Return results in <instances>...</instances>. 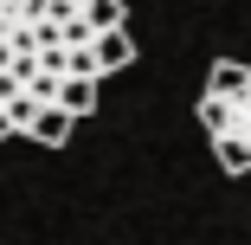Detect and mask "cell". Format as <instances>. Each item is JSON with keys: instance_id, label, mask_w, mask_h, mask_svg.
<instances>
[{"instance_id": "3957f363", "label": "cell", "mask_w": 251, "mask_h": 245, "mask_svg": "<svg viewBox=\"0 0 251 245\" xmlns=\"http://www.w3.org/2000/svg\"><path fill=\"white\" fill-rule=\"evenodd\" d=\"M71 123H77V116H71L65 104H45V110L32 116V129H26V136H32V142H45V149H58V142L71 136Z\"/></svg>"}, {"instance_id": "7a4b0ae2", "label": "cell", "mask_w": 251, "mask_h": 245, "mask_svg": "<svg viewBox=\"0 0 251 245\" xmlns=\"http://www.w3.org/2000/svg\"><path fill=\"white\" fill-rule=\"evenodd\" d=\"M129 58H135V39H129V26H103V32H97V78L123 71Z\"/></svg>"}, {"instance_id": "277c9868", "label": "cell", "mask_w": 251, "mask_h": 245, "mask_svg": "<svg viewBox=\"0 0 251 245\" xmlns=\"http://www.w3.org/2000/svg\"><path fill=\"white\" fill-rule=\"evenodd\" d=\"M58 104H65L71 116H84V110L97 104V78H90V71H71V78L58 84Z\"/></svg>"}, {"instance_id": "5b68a950", "label": "cell", "mask_w": 251, "mask_h": 245, "mask_svg": "<svg viewBox=\"0 0 251 245\" xmlns=\"http://www.w3.org/2000/svg\"><path fill=\"white\" fill-rule=\"evenodd\" d=\"M7 136H13V123H7V116H0V142H7Z\"/></svg>"}, {"instance_id": "6da1fadb", "label": "cell", "mask_w": 251, "mask_h": 245, "mask_svg": "<svg viewBox=\"0 0 251 245\" xmlns=\"http://www.w3.org/2000/svg\"><path fill=\"white\" fill-rule=\"evenodd\" d=\"M200 129L226 174H251V65L219 58L200 90Z\"/></svg>"}]
</instances>
